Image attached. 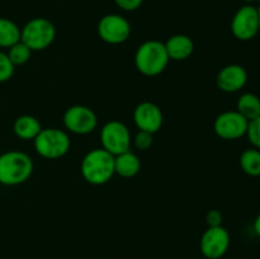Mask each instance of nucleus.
I'll return each mask as SVG.
<instances>
[{"instance_id": "4468645a", "label": "nucleus", "mask_w": 260, "mask_h": 259, "mask_svg": "<svg viewBox=\"0 0 260 259\" xmlns=\"http://www.w3.org/2000/svg\"><path fill=\"white\" fill-rule=\"evenodd\" d=\"M164 45L169 58L174 61L187 60L194 51V43H193L192 38L185 35L172 36L168 38Z\"/></svg>"}, {"instance_id": "a211bd4d", "label": "nucleus", "mask_w": 260, "mask_h": 259, "mask_svg": "<svg viewBox=\"0 0 260 259\" xmlns=\"http://www.w3.org/2000/svg\"><path fill=\"white\" fill-rule=\"evenodd\" d=\"M20 41V28L8 18H0V47L9 48Z\"/></svg>"}, {"instance_id": "0eeeda50", "label": "nucleus", "mask_w": 260, "mask_h": 259, "mask_svg": "<svg viewBox=\"0 0 260 259\" xmlns=\"http://www.w3.org/2000/svg\"><path fill=\"white\" fill-rule=\"evenodd\" d=\"M231 32L239 41H250L259 33L258 8L245 4L239 8L231 19Z\"/></svg>"}, {"instance_id": "2eb2a0df", "label": "nucleus", "mask_w": 260, "mask_h": 259, "mask_svg": "<svg viewBox=\"0 0 260 259\" xmlns=\"http://www.w3.org/2000/svg\"><path fill=\"white\" fill-rule=\"evenodd\" d=\"M141 169L139 156L132 151H124L114 156V174L122 178H132Z\"/></svg>"}, {"instance_id": "f3484780", "label": "nucleus", "mask_w": 260, "mask_h": 259, "mask_svg": "<svg viewBox=\"0 0 260 259\" xmlns=\"http://www.w3.org/2000/svg\"><path fill=\"white\" fill-rule=\"evenodd\" d=\"M236 111L248 121L260 116V95L254 93H244L239 96Z\"/></svg>"}, {"instance_id": "dca6fc26", "label": "nucleus", "mask_w": 260, "mask_h": 259, "mask_svg": "<svg viewBox=\"0 0 260 259\" xmlns=\"http://www.w3.org/2000/svg\"><path fill=\"white\" fill-rule=\"evenodd\" d=\"M41 130H42V126H41L40 121L36 117L29 116V114L18 117L13 123V131H14L15 136L25 140V141L35 140L41 132Z\"/></svg>"}, {"instance_id": "412c9836", "label": "nucleus", "mask_w": 260, "mask_h": 259, "mask_svg": "<svg viewBox=\"0 0 260 259\" xmlns=\"http://www.w3.org/2000/svg\"><path fill=\"white\" fill-rule=\"evenodd\" d=\"M14 70L15 66L9 60L7 53L0 51V83H5L9 79H12Z\"/></svg>"}, {"instance_id": "7ed1b4c3", "label": "nucleus", "mask_w": 260, "mask_h": 259, "mask_svg": "<svg viewBox=\"0 0 260 259\" xmlns=\"http://www.w3.org/2000/svg\"><path fill=\"white\" fill-rule=\"evenodd\" d=\"M169 61L165 45L160 41H146L139 46L135 53V66L145 76L160 75Z\"/></svg>"}, {"instance_id": "b1692460", "label": "nucleus", "mask_w": 260, "mask_h": 259, "mask_svg": "<svg viewBox=\"0 0 260 259\" xmlns=\"http://www.w3.org/2000/svg\"><path fill=\"white\" fill-rule=\"evenodd\" d=\"M117 7L124 12H135L142 5L144 0H114Z\"/></svg>"}, {"instance_id": "c756f323", "label": "nucleus", "mask_w": 260, "mask_h": 259, "mask_svg": "<svg viewBox=\"0 0 260 259\" xmlns=\"http://www.w3.org/2000/svg\"><path fill=\"white\" fill-rule=\"evenodd\" d=\"M205 259H208V258H205Z\"/></svg>"}, {"instance_id": "4be33fe9", "label": "nucleus", "mask_w": 260, "mask_h": 259, "mask_svg": "<svg viewBox=\"0 0 260 259\" xmlns=\"http://www.w3.org/2000/svg\"><path fill=\"white\" fill-rule=\"evenodd\" d=\"M246 136H248L253 147L260 150V116L249 121Z\"/></svg>"}, {"instance_id": "393cba45", "label": "nucleus", "mask_w": 260, "mask_h": 259, "mask_svg": "<svg viewBox=\"0 0 260 259\" xmlns=\"http://www.w3.org/2000/svg\"><path fill=\"white\" fill-rule=\"evenodd\" d=\"M206 222H207L208 228L221 226L222 225V213L218 210L208 211L207 215H206Z\"/></svg>"}, {"instance_id": "f8f14e48", "label": "nucleus", "mask_w": 260, "mask_h": 259, "mask_svg": "<svg viewBox=\"0 0 260 259\" xmlns=\"http://www.w3.org/2000/svg\"><path fill=\"white\" fill-rule=\"evenodd\" d=\"M162 112L159 106L151 102H142L135 108L134 122L140 131H146L154 135L162 126Z\"/></svg>"}, {"instance_id": "9d476101", "label": "nucleus", "mask_w": 260, "mask_h": 259, "mask_svg": "<svg viewBox=\"0 0 260 259\" xmlns=\"http://www.w3.org/2000/svg\"><path fill=\"white\" fill-rule=\"evenodd\" d=\"M62 119L65 128L75 135L91 134L98 124V118L93 109L79 104L66 109Z\"/></svg>"}, {"instance_id": "423d86ee", "label": "nucleus", "mask_w": 260, "mask_h": 259, "mask_svg": "<svg viewBox=\"0 0 260 259\" xmlns=\"http://www.w3.org/2000/svg\"><path fill=\"white\" fill-rule=\"evenodd\" d=\"M102 149L112 155H119L128 151L131 146V134L124 123L119 121H109L101 130Z\"/></svg>"}, {"instance_id": "ddd939ff", "label": "nucleus", "mask_w": 260, "mask_h": 259, "mask_svg": "<svg viewBox=\"0 0 260 259\" xmlns=\"http://www.w3.org/2000/svg\"><path fill=\"white\" fill-rule=\"evenodd\" d=\"M248 83V73L238 63H231L221 69L216 78V84L221 91L236 93L240 91Z\"/></svg>"}, {"instance_id": "f257e3e1", "label": "nucleus", "mask_w": 260, "mask_h": 259, "mask_svg": "<svg viewBox=\"0 0 260 259\" xmlns=\"http://www.w3.org/2000/svg\"><path fill=\"white\" fill-rule=\"evenodd\" d=\"M80 170L89 184H106L114 175V155L102 147L93 149L83 157Z\"/></svg>"}, {"instance_id": "1a4fd4ad", "label": "nucleus", "mask_w": 260, "mask_h": 259, "mask_svg": "<svg viewBox=\"0 0 260 259\" xmlns=\"http://www.w3.org/2000/svg\"><path fill=\"white\" fill-rule=\"evenodd\" d=\"M98 35L109 45H121L131 36V24L119 14H107L98 23Z\"/></svg>"}, {"instance_id": "a878e982", "label": "nucleus", "mask_w": 260, "mask_h": 259, "mask_svg": "<svg viewBox=\"0 0 260 259\" xmlns=\"http://www.w3.org/2000/svg\"><path fill=\"white\" fill-rule=\"evenodd\" d=\"M253 229H254V233H255L256 235L260 238V212H259V215L255 217V220H254Z\"/></svg>"}, {"instance_id": "6ab92c4d", "label": "nucleus", "mask_w": 260, "mask_h": 259, "mask_svg": "<svg viewBox=\"0 0 260 259\" xmlns=\"http://www.w3.org/2000/svg\"><path fill=\"white\" fill-rule=\"evenodd\" d=\"M240 168L249 177H260V150L251 147L240 155Z\"/></svg>"}, {"instance_id": "6e6552de", "label": "nucleus", "mask_w": 260, "mask_h": 259, "mask_svg": "<svg viewBox=\"0 0 260 259\" xmlns=\"http://www.w3.org/2000/svg\"><path fill=\"white\" fill-rule=\"evenodd\" d=\"M230 243V234L222 225L207 228V230L201 236V253L205 258L220 259L228 253Z\"/></svg>"}, {"instance_id": "9b49d317", "label": "nucleus", "mask_w": 260, "mask_h": 259, "mask_svg": "<svg viewBox=\"0 0 260 259\" xmlns=\"http://www.w3.org/2000/svg\"><path fill=\"white\" fill-rule=\"evenodd\" d=\"M249 121L238 111H226L218 114L213 123L216 135L222 140L233 141L246 136Z\"/></svg>"}, {"instance_id": "39448f33", "label": "nucleus", "mask_w": 260, "mask_h": 259, "mask_svg": "<svg viewBox=\"0 0 260 259\" xmlns=\"http://www.w3.org/2000/svg\"><path fill=\"white\" fill-rule=\"evenodd\" d=\"M56 37V28L46 18H33L20 29V41L33 51H43L50 47Z\"/></svg>"}, {"instance_id": "cd10ccee", "label": "nucleus", "mask_w": 260, "mask_h": 259, "mask_svg": "<svg viewBox=\"0 0 260 259\" xmlns=\"http://www.w3.org/2000/svg\"><path fill=\"white\" fill-rule=\"evenodd\" d=\"M258 14H259V33H260V5L258 7Z\"/></svg>"}, {"instance_id": "5701e85b", "label": "nucleus", "mask_w": 260, "mask_h": 259, "mask_svg": "<svg viewBox=\"0 0 260 259\" xmlns=\"http://www.w3.org/2000/svg\"><path fill=\"white\" fill-rule=\"evenodd\" d=\"M135 146L139 150H149L152 145V134L146 131H139L135 136Z\"/></svg>"}, {"instance_id": "20e7f679", "label": "nucleus", "mask_w": 260, "mask_h": 259, "mask_svg": "<svg viewBox=\"0 0 260 259\" xmlns=\"http://www.w3.org/2000/svg\"><path fill=\"white\" fill-rule=\"evenodd\" d=\"M33 144L37 154L48 160L65 156L71 146L68 132L58 128H42L33 140Z\"/></svg>"}, {"instance_id": "aec40b11", "label": "nucleus", "mask_w": 260, "mask_h": 259, "mask_svg": "<svg viewBox=\"0 0 260 259\" xmlns=\"http://www.w3.org/2000/svg\"><path fill=\"white\" fill-rule=\"evenodd\" d=\"M7 55L9 57V60L12 61L13 65L20 66L24 65V63H27L29 61L30 55H32V50L25 43L19 41L15 45H13L12 47L8 48Z\"/></svg>"}, {"instance_id": "bb28decb", "label": "nucleus", "mask_w": 260, "mask_h": 259, "mask_svg": "<svg viewBox=\"0 0 260 259\" xmlns=\"http://www.w3.org/2000/svg\"><path fill=\"white\" fill-rule=\"evenodd\" d=\"M243 2H245V3H246V4H251V3L256 2V0H243Z\"/></svg>"}, {"instance_id": "c85d7f7f", "label": "nucleus", "mask_w": 260, "mask_h": 259, "mask_svg": "<svg viewBox=\"0 0 260 259\" xmlns=\"http://www.w3.org/2000/svg\"><path fill=\"white\" fill-rule=\"evenodd\" d=\"M256 2H258V3H259V5H260V0H256Z\"/></svg>"}, {"instance_id": "f03ea898", "label": "nucleus", "mask_w": 260, "mask_h": 259, "mask_svg": "<svg viewBox=\"0 0 260 259\" xmlns=\"http://www.w3.org/2000/svg\"><path fill=\"white\" fill-rule=\"evenodd\" d=\"M32 173L33 161L25 152L10 150L0 155V184H22L29 179Z\"/></svg>"}]
</instances>
